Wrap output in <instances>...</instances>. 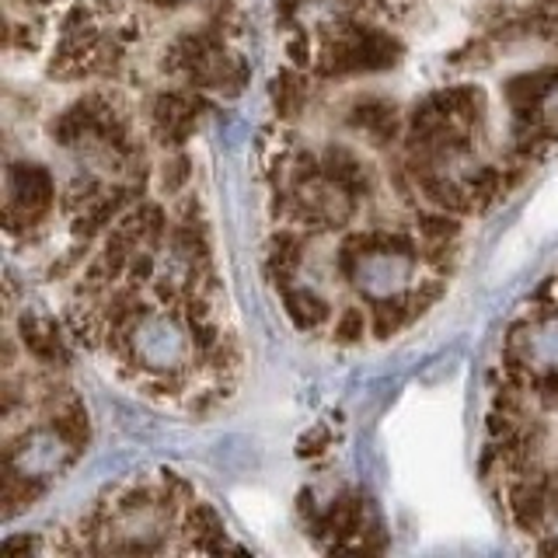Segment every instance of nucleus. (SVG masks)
I'll list each match as a JSON object with an SVG mask.
<instances>
[{"label": "nucleus", "instance_id": "obj_5", "mask_svg": "<svg viewBox=\"0 0 558 558\" xmlns=\"http://www.w3.org/2000/svg\"><path fill=\"white\" fill-rule=\"evenodd\" d=\"M322 171H325V182L328 185L349 192L353 199L363 196V192H371V171H366V165L360 161V157H353V154L342 150V147L325 150Z\"/></svg>", "mask_w": 558, "mask_h": 558}, {"label": "nucleus", "instance_id": "obj_18", "mask_svg": "<svg viewBox=\"0 0 558 558\" xmlns=\"http://www.w3.org/2000/svg\"><path fill=\"white\" fill-rule=\"evenodd\" d=\"M502 189H506V182H502V171L499 168H478L468 179V192H471V199H475L478 209H485L496 196H502Z\"/></svg>", "mask_w": 558, "mask_h": 558}, {"label": "nucleus", "instance_id": "obj_9", "mask_svg": "<svg viewBox=\"0 0 558 558\" xmlns=\"http://www.w3.org/2000/svg\"><path fill=\"white\" fill-rule=\"evenodd\" d=\"M415 185L423 189V196L440 206V209H450V214H468V209H475V199H471V192L461 189L458 182H447L440 171H423V174H412Z\"/></svg>", "mask_w": 558, "mask_h": 558}, {"label": "nucleus", "instance_id": "obj_13", "mask_svg": "<svg viewBox=\"0 0 558 558\" xmlns=\"http://www.w3.org/2000/svg\"><path fill=\"white\" fill-rule=\"evenodd\" d=\"M374 336L388 339L401 325H409L415 318V307H412V296H384V301L374 304Z\"/></svg>", "mask_w": 558, "mask_h": 558}, {"label": "nucleus", "instance_id": "obj_7", "mask_svg": "<svg viewBox=\"0 0 558 558\" xmlns=\"http://www.w3.org/2000/svg\"><path fill=\"white\" fill-rule=\"evenodd\" d=\"M49 429L60 444L81 450L87 444V436H92V423H87V409L81 405V398L63 395L57 401V409L49 412Z\"/></svg>", "mask_w": 558, "mask_h": 558}, {"label": "nucleus", "instance_id": "obj_10", "mask_svg": "<svg viewBox=\"0 0 558 558\" xmlns=\"http://www.w3.org/2000/svg\"><path fill=\"white\" fill-rule=\"evenodd\" d=\"M119 231L126 234L130 241H136V244H147V248H154L157 241L165 238V231H168V217H165V209L157 206V203H140L130 217H122L119 223Z\"/></svg>", "mask_w": 558, "mask_h": 558}, {"label": "nucleus", "instance_id": "obj_8", "mask_svg": "<svg viewBox=\"0 0 558 558\" xmlns=\"http://www.w3.org/2000/svg\"><path fill=\"white\" fill-rule=\"evenodd\" d=\"M349 122H353L356 130H363V133H371L377 144H391V140L398 136V112H395V105H388V101H377V98H366V101H360L356 109H353V116H349Z\"/></svg>", "mask_w": 558, "mask_h": 558}, {"label": "nucleus", "instance_id": "obj_20", "mask_svg": "<svg viewBox=\"0 0 558 558\" xmlns=\"http://www.w3.org/2000/svg\"><path fill=\"white\" fill-rule=\"evenodd\" d=\"M189 174H192V168H189V157H185V154H179V157H171V161H165V171H161V185H165V192H179V189L189 182Z\"/></svg>", "mask_w": 558, "mask_h": 558}, {"label": "nucleus", "instance_id": "obj_14", "mask_svg": "<svg viewBox=\"0 0 558 558\" xmlns=\"http://www.w3.org/2000/svg\"><path fill=\"white\" fill-rule=\"evenodd\" d=\"M46 493V482L43 478H32V475H17L8 464V475H4V488H0V499L8 502V517L17 513L22 506H32Z\"/></svg>", "mask_w": 558, "mask_h": 558}, {"label": "nucleus", "instance_id": "obj_17", "mask_svg": "<svg viewBox=\"0 0 558 558\" xmlns=\"http://www.w3.org/2000/svg\"><path fill=\"white\" fill-rule=\"evenodd\" d=\"M272 98H276L279 116H296L307 98V87L301 84V77H296L293 70H283V74L272 81Z\"/></svg>", "mask_w": 558, "mask_h": 558}, {"label": "nucleus", "instance_id": "obj_15", "mask_svg": "<svg viewBox=\"0 0 558 558\" xmlns=\"http://www.w3.org/2000/svg\"><path fill=\"white\" fill-rule=\"evenodd\" d=\"M450 116L464 122V126H471V122H478L482 112H485V95L478 92V87H450V92H440Z\"/></svg>", "mask_w": 558, "mask_h": 558}, {"label": "nucleus", "instance_id": "obj_3", "mask_svg": "<svg viewBox=\"0 0 558 558\" xmlns=\"http://www.w3.org/2000/svg\"><path fill=\"white\" fill-rule=\"evenodd\" d=\"M196 101L189 95H179V92H168L154 101V130L161 136V144H171L179 147L189 140V133L196 130Z\"/></svg>", "mask_w": 558, "mask_h": 558}, {"label": "nucleus", "instance_id": "obj_4", "mask_svg": "<svg viewBox=\"0 0 558 558\" xmlns=\"http://www.w3.org/2000/svg\"><path fill=\"white\" fill-rule=\"evenodd\" d=\"M109 109L112 105L101 95H87V98L70 105V109L52 122V136H57L60 144H77V140H84V136H95L101 119L109 116Z\"/></svg>", "mask_w": 558, "mask_h": 558}, {"label": "nucleus", "instance_id": "obj_16", "mask_svg": "<svg viewBox=\"0 0 558 558\" xmlns=\"http://www.w3.org/2000/svg\"><path fill=\"white\" fill-rule=\"evenodd\" d=\"M415 227L426 244H453L461 234L458 214H450V209H440V214H418Z\"/></svg>", "mask_w": 558, "mask_h": 558}, {"label": "nucleus", "instance_id": "obj_1", "mask_svg": "<svg viewBox=\"0 0 558 558\" xmlns=\"http://www.w3.org/2000/svg\"><path fill=\"white\" fill-rule=\"evenodd\" d=\"M401 46L391 35L371 28H342L336 43H328L322 70L325 74H360V70H384L398 60Z\"/></svg>", "mask_w": 558, "mask_h": 558}, {"label": "nucleus", "instance_id": "obj_2", "mask_svg": "<svg viewBox=\"0 0 558 558\" xmlns=\"http://www.w3.org/2000/svg\"><path fill=\"white\" fill-rule=\"evenodd\" d=\"M52 179L39 165H14L8 174V227L14 231L17 223H35L49 214L52 206Z\"/></svg>", "mask_w": 558, "mask_h": 558}, {"label": "nucleus", "instance_id": "obj_21", "mask_svg": "<svg viewBox=\"0 0 558 558\" xmlns=\"http://www.w3.org/2000/svg\"><path fill=\"white\" fill-rule=\"evenodd\" d=\"M311 46H307V35H296V39H290V57H293V63H307L311 57Z\"/></svg>", "mask_w": 558, "mask_h": 558}, {"label": "nucleus", "instance_id": "obj_11", "mask_svg": "<svg viewBox=\"0 0 558 558\" xmlns=\"http://www.w3.org/2000/svg\"><path fill=\"white\" fill-rule=\"evenodd\" d=\"M283 307L290 314V322L301 331H314L328 322V304L314 290H290L283 287Z\"/></svg>", "mask_w": 558, "mask_h": 558}, {"label": "nucleus", "instance_id": "obj_6", "mask_svg": "<svg viewBox=\"0 0 558 558\" xmlns=\"http://www.w3.org/2000/svg\"><path fill=\"white\" fill-rule=\"evenodd\" d=\"M22 342H25L32 360H39L46 366H66V345H63L60 331L52 322H43V318H32V314H25V318H22Z\"/></svg>", "mask_w": 558, "mask_h": 558}, {"label": "nucleus", "instance_id": "obj_22", "mask_svg": "<svg viewBox=\"0 0 558 558\" xmlns=\"http://www.w3.org/2000/svg\"><path fill=\"white\" fill-rule=\"evenodd\" d=\"M541 14L548 17L551 28H558V0H541Z\"/></svg>", "mask_w": 558, "mask_h": 558}, {"label": "nucleus", "instance_id": "obj_12", "mask_svg": "<svg viewBox=\"0 0 558 558\" xmlns=\"http://www.w3.org/2000/svg\"><path fill=\"white\" fill-rule=\"evenodd\" d=\"M304 258V238L296 231H279L269 244V272L279 279V283H290V276L301 269Z\"/></svg>", "mask_w": 558, "mask_h": 558}, {"label": "nucleus", "instance_id": "obj_19", "mask_svg": "<svg viewBox=\"0 0 558 558\" xmlns=\"http://www.w3.org/2000/svg\"><path fill=\"white\" fill-rule=\"evenodd\" d=\"M331 336H336V342H342V345L360 342L366 336V314H363V307H356V304L342 307L339 318H336V328H331Z\"/></svg>", "mask_w": 558, "mask_h": 558}]
</instances>
